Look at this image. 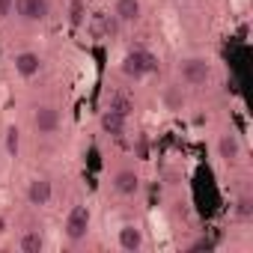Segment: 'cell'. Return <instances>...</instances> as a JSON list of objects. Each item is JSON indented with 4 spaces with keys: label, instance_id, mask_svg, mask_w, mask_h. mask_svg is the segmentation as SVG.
<instances>
[{
    "label": "cell",
    "instance_id": "obj_4",
    "mask_svg": "<svg viewBox=\"0 0 253 253\" xmlns=\"http://www.w3.org/2000/svg\"><path fill=\"white\" fill-rule=\"evenodd\" d=\"M182 78L188 81V84H206V78H209V63L206 60H188L185 66H182Z\"/></svg>",
    "mask_w": 253,
    "mask_h": 253
},
{
    "label": "cell",
    "instance_id": "obj_20",
    "mask_svg": "<svg viewBox=\"0 0 253 253\" xmlns=\"http://www.w3.org/2000/svg\"><path fill=\"white\" fill-rule=\"evenodd\" d=\"M0 229H3V220H0Z\"/></svg>",
    "mask_w": 253,
    "mask_h": 253
},
{
    "label": "cell",
    "instance_id": "obj_15",
    "mask_svg": "<svg viewBox=\"0 0 253 253\" xmlns=\"http://www.w3.org/2000/svg\"><path fill=\"white\" fill-rule=\"evenodd\" d=\"M6 146H9V152H12V155L18 152V131H15V128H9V131H6Z\"/></svg>",
    "mask_w": 253,
    "mask_h": 253
},
{
    "label": "cell",
    "instance_id": "obj_2",
    "mask_svg": "<svg viewBox=\"0 0 253 253\" xmlns=\"http://www.w3.org/2000/svg\"><path fill=\"white\" fill-rule=\"evenodd\" d=\"M86 226H89V211H86L84 206H75V209L69 211V220H66L69 238H72V241H81V238L86 235Z\"/></svg>",
    "mask_w": 253,
    "mask_h": 253
},
{
    "label": "cell",
    "instance_id": "obj_8",
    "mask_svg": "<svg viewBox=\"0 0 253 253\" xmlns=\"http://www.w3.org/2000/svg\"><path fill=\"white\" fill-rule=\"evenodd\" d=\"M101 125H104V131H107V134L119 137V134H122V128H125V116H119V113L107 110V113L101 116Z\"/></svg>",
    "mask_w": 253,
    "mask_h": 253
},
{
    "label": "cell",
    "instance_id": "obj_7",
    "mask_svg": "<svg viewBox=\"0 0 253 253\" xmlns=\"http://www.w3.org/2000/svg\"><path fill=\"white\" fill-rule=\"evenodd\" d=\"M137 15H140L137 0H116V18L119 21H137Z\"/></svg>",
    "mask_w": 253,
    "mask_h": 253
},
{
    "label": "cell",
    "instance_id": "obj_18",
    "mask_svg": "<svg viewBox=\"0 0 253 253\" xmlns=\"http://www.w3.org/2000/svg\"><path fill=\"white\" fill-rule=\"evenodd\" d=\"M238 214H241V217H250V200H241V203H238Z\"/></svg>",
    "mask_w": 253,
    "mask_h": 253
},
{
    "label": "cell",
    "instance_id": "obj_11",
    "mask_svg": "<svg viewBox=\"0 0 253 253\" xmlns=\"http://www.w3.org/2000/svg\"><path fill=\"white\" fill-rule=\"evenodd\" d=\"M110 110L119 113V116H128V113H131V98H128V95H122V92L110 95Z\"/></svg>",
    "mask_w": 253,
    "mask_h": 253
},
{
    "label": "cell",
    "instance_id": "obj_17",
    "mask_svg": "<svg viewBox=\"0 0 253 253\" xmlns=\"http://www.w3.org/2000/svg\"><path fill=\"white\" fill-rule=\"evenodd\" d=\"M214 244H217V238H203V241H197L191 250H211Z\"/></svg>",
    "mask_w": 253,
    "mask_h": 253
},
{
    "label": "cell",
    "instance_id": "obj_3",
    "mask_svg": "<svg viewBox=\"0 0 253 253\" xmlns=\"http://www.w3.org/2000/svg\"><path fill=\"white\" fill-rule=\"evenodd\" d=\"M15 9L24 21H42L48 15V0H18Z\"/></svg>",
    "mask_w": 253,
    "mask_h": 253
},
{
    "label": "cell",
    "instance_id": "obj_1",
    "mask_svg": "<svg viewBox=\"0 0 253 253\" xmlns=\"http://www.w3.org/2000/svg\"><path fill=\"white\" fill-rule=\"evenodd\" d=\"M158 63H155V57L152 54H146V51H134V54H128L125 57V63H122V72L128 75V78H140V75H146V72H152Z\"/></svg>",
    "mask_w": 253,
    "mask_h": 253
},
{
    "label": "cell",
    "instance_id": "obj_9",
    "mask_svg": "<svg viewBox=\"0 0 253 253\" xmlns=\"http://www.w3.org/2000/svg\"><path fill=\"white\" fill-rule=\"evenodd\" d=\"M15 66H18V72H21L24 78H33V75L39 72V57H36V54H21V57L15 60Z\"/></svg>",
    "mask_w": 253,
    "mask_h": 253
},
{
    "label": "cell",
    "instance_id": "obj_10",
    "mask_svg": "<svg viewBox=\"0 0 253 253\" xmlns=\"http://www.w3.org/2000/svg\"><path fill=\"white\" fill-rule=\"evenodd\" d=\"M119 244H122L125 250H137V247H140V232H137L134 226H125V229L119 232Z\"/></svg>",
    "mask_w": 253,
    "mask_h": 253
},
{
    "label": "cell",
    "instance_id": "obj_13",
    "mask_svg": "<svg viewBox=\"0 0 253 253\" xmlns=\"http://www.w3.org/2000/svg\"><path fill=\"white\" fill-rule=\"evenodd\" d=\"M116 188H119L122 194H134V191H137V176L128 173V170L119 173V176H116Z\"/></svg>",
    "mask_w": 253,
    "mask_h": 253
},
{
    "label": "cell",
    "instance_id": "obj_16",
    "mask_svg": "<svg viewBox=\"0 0 253 253\" xmlns=\"http://www.w3.org/2000/svg\"><path fill=\"white\" fill-rule=\"evenodd\" d=\"M72 21H75V24L84 21V6H81V0H75V3H72Z\"/></svg>",
    "mask_w": 253,
    "mask_h": 253
},
{
    "label": "cell",
    "instance_id": "obj_6",
    "mask_svg": "<svg viewBox=\"0 0 253 253\" xmlns=\"http://www.w3.org/2000/svg\"><path fill=\"white\" fill-rule=\"evenodd\" d=\"M27 197H30V203H33V206H45V203L51 200V182H45V179H36V182L30 185Z\"/></svg>",
    "mask_w": 253,
    "mask_h": 253
},
{
    "label": "cell",
    "instance_id": "obj_5",
    "mask_svg": "<svg viewBox=\"0 0 253 253\" xmlns=\"http://www.w3.org/2000/svg\"><path fill=\"white\" fill-rule=\"evenodd\" d=\"M57 122H60V116H57L54 107H39V110H36V128H39V131L51 134V131L57 128Z\"/></svg>",
    "mask_w": 253,
    "mask_h": 253
},
{
    "label": "cell",
    "instance_id": "obj_14",
    "mask_svg": "<svg viewBox=\"0 0 253 253\" xmlns=\"http://www.w3.org/2000/svg\"><path fill=\"white\" fill-rule=\"evenodd\" d=\"M21 250H24V253H39V250H42V235H39V232H27V235L21 238Z\"/></svg>",
    "mask_w": 253,
    "mask_h": 253
},
{
    "label": "cell",
    "instance_id": "obj_19",
    "mask_svg": "<svg viewBox=\"0 0 253 253\" xmlns=\"http://www.w3.org/2000/svg\"><path fill=\"white\" fill-rule=\"evenodd\" d=\"M9 12V0H0V15H6Z\"/></svg>",
    "mask_w": 253,
    "mask_h": 253
},
{
    "label": "cell",
    "instance_id": "obj_12",
    "mask_svg": "<svg viewBox=\"0 0 253 253\" xmlns=\"http://www.w3.org/2000/svg\"><path fill=\"white\" fill-rule=\"evenodd\" d=\"M217 149H220V158H226V161H235V158H238V140H235L232 134H226Z\"/></svg>",
    "mask_w": 253,
    "mask_h": 253
}]
</instances>
